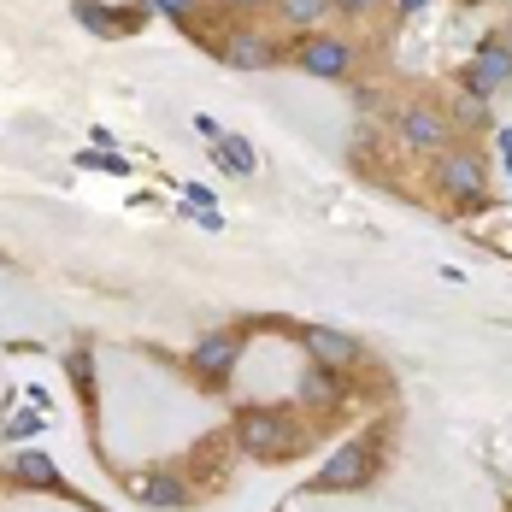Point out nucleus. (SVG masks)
Returning a JSON list of instances; mask_svg holds the SVG:
<instances>
[{
    "label": "nucleus",
    "mask_w": 512,
    "mask_h": 512,
    "mask_svg": "<svg viewBox=\"0 0 512 512\" xmlns=\"http://www.w3.org/2000/svg\"><path fill=\"white\" fill-rule=\"evenodd\" d=\"M236 442L254 454V460H295L307 448V430L295 424V412H277V407H248L236 418Z\"/></svg>",
    "instance_id": "f257e3e1"
},
{
    "label": "nucleus",
    "mask_w": 512,
    "mask_h": 512,
    "mask_svg": "<svg viewBox=\"0 0 512 512\" xmlns=\"http://www.w3.org/2000/svg\"><path fill=\"white\" fill-rule=\"evenodd\" d=\"M430 183L454 206H477L489 195V165H483V154H471V148H448V154H436Z\"/></svg>",
    "instance_id": "f03ea898"
},
{
    "label": "nucleus",
    "mask_w": 512,
    "mask_h": 512,
    "mask_svg": "<svg viewBox=\"0 0 512 512\" xmlns=\"http://www.w3.org/2000/svg\"><path fill=\"white\" fill-rule=\"evenodd\" d=\"M395 136H401L407 148H418V154H448V142H454L448 118H442L436 106H418V101L395 112Z\"/></svg>",
    "instance_id": "7ed1b4c3"
},
{
    "label": "nucleus",
    "mask_w": 512,
    "mask_h": 512,
    "mask_svg": "<svg viewBox=\"0 0 512 512\" xmlns=\"http://www.w3.org/2000/svg\"><path fill=\"white\" fill-rule=\"evenodd\" d=\"M501 89H512V53L501 48V42H483L477 48V59L465 65V77H460V95H501Z\"/></svg>",
    "instance_id": "20e7f679"
},
{
    "label": "nucleus",
    "mask_w": 512,
    "mask_h": 512,
    "mask_svg": "<svg viewBox=\"0 0 512 512\" xmlns=\"http://www.w3.org/2000/svg\"><path fill=\"white\" fill-rule=\"evenodd\" d=\"M359 483H371V448H365V442H342V448L324 460V471L312 477V489H318V495L359 489Z\"/></svg>",
    "instance_id": "39448f33"
},
{
    "label": "nucleus",
    "mask_w": 512,
    "mask_h": 512,
    "mask_svg": "<svg viewBox=\"0 0 512 512\" xmlns=\"http://www.w3.org/2000/svg\"><path fill=\"white\" fill-rule=\"evenodd\" d=\"M236 354H242V336H236V330H212V336H201V342H195L189 365L201 371V383L224 389V383H230V371H236Z\"/></svg>",
    "instance_id": "423d86ee"
},
{
    "label": "nucleus",
    "mask_w": 512,
    "mask_h": 512,
    "mask_svg": "<svg viewBox=\"0 0 512 512\" xmlns=\"http://www.w3.org/2000/svg\"><path fill=\"white\" fill-rule=\"evenodd\" d=\"M295 65L312 71V77H342L354 65V42H342V36H301Z\"/></svg>",
    "instance_id": "0eeeda50"
},
{
    "label": "nucleus",
    "mask_w": 512,
    "mask_h": 512,
    "mask_svg": "<svg viewBox=\"0 0 512 512\" xmlns=\"http://www.w3.org/2000/svg\"><path fill=\"white\" fill-rule=\"evenodd\" d=\"M218 59H224L230 71H271V65H277V48H271L265 36H254V30H230V36L218 42Z\"/></svg>",
    "instance_id": "6e6552de"
},
{
    "label": "nucleus",
    "mask_w": 512,
    "mask_h": 512,
    "mask_svg": "<svg viewBox=\"0 0 512 512\" xmlns=\"http://www.w3.org/2000/svg\"><path fill=\"white\" fill-rule=\"evenodd\" d=\"M130 495L148 501V507H183L189 501V483L177 471H148V477H130Z\"/></svg>",
    "instance_id": "1a4fd4ad"
},
{
    "label": "nucleus",
    "mask_w": 512,
    "mask_h": 512,
    "mask_svg": "<svg viewBox=\"0 0 512 512\" xmlns=\"http://www.w3.org/2000/svg\"><path fill=\"white\" fill-rule=\"evenodd\" d=\"M301 342H307L312 365H330V371L359 359V342L354 336H342V330H301Z\"/></svg>",
    "instance_id": "9d476101"
},
{
    "label": "nucleus",
    "mask_w": 512,
    "mask_h": 512,
    "mask_svg": "<svg viewBox=\"0 0 512 512\" xmlns=\"http://www.w3.org/2000/svg\"><path fill=\"white\" fill-rule=\"evenodd\" d=\"M12 483H18V489H53V495L65 489V477H59V465H53L48 454H18V460H12Z\"/></svg>",
    "instance_id": "9b49d317"
},
{
    "label": "nucleus",
    "mask_w": 512,
    "mask_h": 512,
    "mask_svg": "<svg viewBox=\"0 0 512 512\" xmlns=\"http://www.w3.org/2000/svg\"><path fill=\"white\" fill-rule=\"evenodd\" d=\"M336 395H342V383H336L330 365H312L307 377H301V401L307 407H336Z\"/></svg>",
    "instance_id": "f8f14e48"
},
{
    "label": "nucleus",
    "mask_w": 512,
    "mask_h": 512,
    "mask_svg": "<svg viewBox=\"0 0 512 512\" xmlns=\"http://www.w3.org/2000/svg\"><path fill=\"white\" fill-rule=\"evenodd\" d=\"M212 159H218V165H224V171H236V177H254V148H248V142H242V136H218V142H212Z\"/></svg>",
    "instance_id": "ddd939ff"
},
{
    "label": "nucleus",
    "mask_w": 512,
    "mask_h": 512,
    "mask_svg": "<svg viewBox=\"0 0 512 512\" xmlns=\"http://www.w3.org/2000/svg\"><path fill=\"white\" fill-rule=\"evenodd\" d=\"M324 12H330V0H277V18L295 24V30H318Z\"/></svg>",
    "instance_id": "4468645a"
},
{
    "label": "nucleus",
    "mask_w": 512,
    "mask_h": 512,
    "mask_svg": "<svg viewBox=\"0 0 512 512\" xmlns=\"http://www.w3.org/2000/svg\"><path fill=\"white\" fill-rule=\"evenodd\" d=\"M460 118L471 130H483V124H489V101H483V95H460Z\"/></svg>",
    "instance_id": "2eb2a0df"
},
{
    "label": "nucleus",
    "mask_w": 512,
    "mask_h": 512,
    "mask_svg": "<svg viewBox=\"0 0 512 512\" xmlns=\"http://www.w3.org/2000/svg\"><path fill=\"white\" fill-rule=\"evenodd\" d=\"M154 12H165V18H177V24H189L195 18V0H148Z\"/></svg>",
    "instance_id": "dca6fc26"
},
{
    "label": "nucleus",
    "mask_w": 512,
    "mask_h": 512,
    "mask_svg": "<svg viewBox=\"0 0 512 512\" xmlns=\"http://www.w3.org/2000/svg\"><path fill=\"white\" fill-rule=\"evenodd\" d=\"M330 6H336V12H348V18H371L383 0H330Z\"/></svg>",
    "instance_id": "f3484780"
},
{
    "label": "nucleus",
    "mask_w": 512,
    "mask_h": 512,
    "mask_svg": "<svg viewBox=\"0 0 512 512\" xmlns=\"http://www.w3.org/2000/svg\"><path fill=\"white\" fill-rule=\"evenodd\" d=\"M6 430H12V436H30V430H42V412H18Z\"/></svg>",
    "instance_id": "a211bd4d"
},
{
    "label": "nucleus",
    "mask_w": 512,
    "mask_h": 512,
    "mask_svg": "<svg viewBox=\"0 0 512 512\" xmlns=\"http://www.w3.org/2000/svg\"><path fill=\"white\" fill-rule=\"evenodd\" d=\"M183 189H189V201L201 206V212H212V189L206 183H183Z\"/></svg>",
    "instance_id": "6ab92c4d"
},
{
    "label": "nucleus",
    "mask_w": 512,
    "mask_h": 512,
    "mask_svg": "<svg viewBox=\"0 0 512 512\" xmlns=\"http://www.w3.org/2000/svg\"><path fill=\"white\" fill-rule=\"evenodd\" d=\"M389 6H395V12H401V18H412V12H424V6H430V0H389Z\"/></svg>",
    "instance_id": "aec40b11"
},
{
    "label": "nucleus",
    "mask_w": 512,
    "mask_h": 512,
    "mask_svg": "<svg viewBox=\"0 0 512 512\" xmlns=\"http://www.w3.org/2000/svg\"><path fill=\"white\" fill-rule=\"evenodd\" d=\"M495 142H501V159H507V171H512V130H501Z\"/></svg>",
    "instance_id": "412c9836"
},
{
    "label": "nucleus",
    "mask_w": 512,
    "mask_h": 512,
    "mask_svg": "<svg viewBox=\"0 0 512 512\" xmlns=\"http://www.w3.org/2000/svg\"><path fill=\"white\" fill-rule=\"evenodd\" d=\"M230 6H242V12H254V6H277V0H230Z\"/></svg>",
    "instance_id": "4be33fe9"
},
{
    "label": "nucleus",
    "mask_w": 512,
    "mask_h": 512,
    "mask_svg": "<svg viewBox=\"0 0 512 512\" xmlns=\"http://www.w3.org/2000/svg\"><path fill=\"white\" fill-rule=\"evenodd\" d=\"M501 48H507V53H512V24H507V36H501Z\"/></svg>",
    "instance_id": "5701e85b"
}]
</instances>
